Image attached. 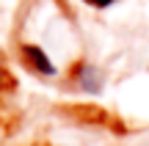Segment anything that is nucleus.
<instances>
[{
  "instance_id": "nucleus-1",
  "label": "nucleus",
  "mask_w": 149,
  "mask_h": 146,
  "mask_svg": "<svg viewBox=\"0 0 149 146\" xmlns=\"http://www.w3.org/2000/svg\"><path fill=\"white\" fill-rule=\"evenodd\" d=\"M22 55H25L28 66H31L33 72H39V75H44V77H53L55 75V64L47 58V53H44L42 47H36V44H25V47H22Z\"/></svg>"
},
{
  "instance_id": "nucleus-2",
  "label": "nucleus",
  "mask_w": 149,
  "mask_h": 146,
  "mask_svg": "<svg viewBox=\"0 0 149 146\" xmlns=\"http://www.w3.org/2000/svg\"><path fill=\"white\" fill-rule=\"evenodd\" d=\"M77 83L86 94H100L102 88V75L94 69V66H80L77 69Z\"/></svg>"
},
{
  "instance_id": "nucleus-3",
  "label": "nucleus",
  "mask_w": 149,
  "mask_h": 146,
  "mask_svg": "<svg viewBox=\"0 0 149 146\" xmlns=\"http://www.w3.org/2000/svg\"><path fill=\"white\" fill-rule=\"evenodd\" d=\"M83 3L94 6V8H108V6H113V3H116V0H83Z\"/></svg>"
}]
</instances>
